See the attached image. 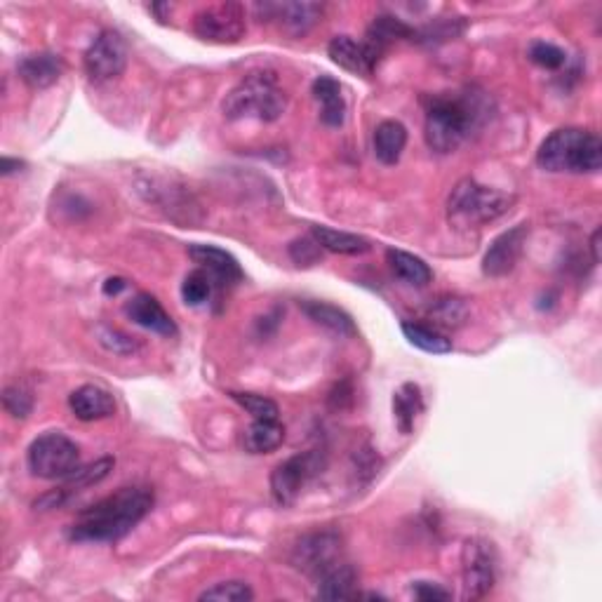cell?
Returning <instances> with one entry per match:
<instances>
[{"instance_id":"cell-29","label":"cell","mask_w":602,"mask_h":602,"mask_svg":"<svg viewBox=\"0 0 602 602\" xmlns=\"http://www.w3.org/2000/svg\"><path fill=\"white\" fill-rule=\"evenodd\" d=\"M426 313L438 327H459L466 323L468 306L459 297H438L436 301H431Z\"/></svg>"},{"instance_id":"cell-1","label":"cell","mask_w":602,"mask_h":602,"mask_svg":"<svg viewBox=\"0 0 602 602\" xmlns=\"http://www.w3.org/2000/svg\"><path fill=\"white\" fill-rule=\"evenodd\" d=\"M153 508L149 487H120L111 497L97 501L78 515L71 527L73 541H118L142 523Z\"/></svg>"},{"instance_id":"cell-32","label":"cell","mask_w":602,"mask_h":602,"mask_svg":"<svg viewBox=\"0 0 602 602\" xmlns=\"http://www.w3.org/2000/svg\"><path fill=\"white\" fill-rule=\"evenodd\" d=\"M231 398L236 400V403L243 407V410L250 414L252 419H278L280 410L278 405L273 403L271 398L266 396H257V393H238L233 391Z\"/></svg>"},{"instance_id":"cell-4","label":"cell","mask_w":602,"mask_h":602,"mask_svg":"<svg viewBox=\"0 0 602 602\" xmlns=\"http://www.w3.org/2000/svg\"><path fill=\"white\" fill-rule=\"evenodd\" d=\"M287 109V92L280 88L278 76L271 71H254L240 80L226 95L222 111L226 120L257 118L262 123H273Z\"/></svg>"},{"instance_id":"cell-23","label":"cell","mask_w":602,"mask_h":602,"mask_svg":"<svg viewBox=\"0 0 602 602\" xmlns=\"http://www.w3.org/2000/svg\"><path fill=\"white\" fill-rule=\"evenodd\" d=\"M285 440V426L278 419H254L243 431V447L250 454H269Z\"/></svg>"},{"instance_id":"cell-41","label":"cell","mask_w":602,"mask_h":602,"mask_svg":"<svg viewBox=\"0 0 602 602\" xmlns=\"http://www.w3.org/2000/svg\"><path fill=\"white\" fill-rule=\"evenodd\" d=\"M24 163L22 160H15V158H3V163H0V172H3V177H10L12 172L22 170Z\"/></svg>"},{"instance_id":"cell-17","label":"cell","mask_w":602,"mask_h":602,"mask_svg":"<svg viewBox=\"0 0 602 602\" xmlns=\"http://www.w3.org/2000/svg\"><path fill=\"white\" fill-rule=\"evenodd\" d=\"M189 257L200 266V269L210 273L212 278L222 280L226 285H236L243 280V269H240L238 259L226 250H219V247L191 245Z\"/></svg>"},{"instance_id":"cell-30","label":"cell","mask_w":602,"mask_h":602,"mask_svg":"<svg viewBox=\"0 0 602 602\" xmlns=\"http://www.w3.org/2000/svg\"><path fill=\"white\" fill-rule=\"evenodd\" d=\"M113 466H116V459L111 457H104V459H97L95 464L90 466H80L73 476H69L64 480V490L69 492V497L73 492H80V490H88V487L92 485H99L102 480L109 476V473L113 471Z\"/></svg>"},{"instance_id":"cell-22","label":"cell","mask_w":602,"mask_h":602,"mask_svg":"<svg viewBox=\"0 0 602 602\" xmlns=\"http://www.w3.org/2000/svg\"><path fill=\"white\" fill-rule=\"evenodd\" d=\"M407 146V130L400 120H384L374 130V156L379 163L396 165Z\"/></svg>"},{"instance_id":"cell-37","label":"cell","mask_w":602,"mask_h":602,"mask_svg":"<svg viewBox=\"0 0 602 602\" xmlns=\"http://www.w3.org/2000/svg\"><path fill=\"white\" fill-rule=\"evenodd\" d=\"M287 252H290V259L297 266H316L320 264V259H323V247H320L313 236L306 238H297L292 240L290 247H287Z\"/></svg>"},{"instance_id":"cell-40","label":"cell","mask_w":602,"mask_h":602,"mask_svg":"<svg viewBox=\"0 0 602 602\" xmlns=\"http://www.w3.org/2000/svg\"><path fill=\"white\" fill-rule=\"evenodd\" d=\"M127 287L125 278H106L104 283V294H109V297H116V294H120Z\"/></svg>"},{"instance_id":"cell-33","label":"cell","mask_w":602,"mask_h":602,"mask_svg":"<svg viewBox=\"0 0 602 602\" xmlns=\"http://www.w3.org/2000/svg\"><path fill=\"white\" fill-rule=\"evenodd\" d=\"M212 294V278L210 273H205L203 269L193 271L184 278L182 283V297L189 306H200L210 299Z\"/></svg>"},{"instance_id":"cell-38","label":"cell","mask_w":602,"mask_h":602,"mask_svg":"<svg viewBox=\"0 0 602 602\" xmlns=\"http://www.w3.org/2000/svg\"><path fill=\"white\" fill-rule=\"evenodd\" d=\"M412 595L421 602H447L452 600V593L440 584H431V581H417L412 584Z\"/></svg>"},{"instance_id":"cell-34","label":"cell","mask_w":602,"mask_h":602,"mask_svg":"<svg viewBox=\"0 0 602 602\" xmlns=\"http://www.w3.org/2000/svg\"><path fill=\"white\" fill-rule=\"evenodd\" d=\"M97 339L106 351L116 353V356H132V353L139 351L137 341L132 339L130 334L116 330V327H109V325L97 327Z\"/></svg>"},{"instance_id":"cell-18","label":"cell","mask_w":602,"mask_h":602,"mask_svg":"<svg viewBox=\"0 0 602 602\" xmlns=\"http://www.w3.org/2000/svg\"><path fill=\"white\" fill-rule=\"evenodd\" d=\"M69 407L73 417L80 421H99L116 412V400L102 386L85 384L71 393Z\"/></svg>"},{"instance_id":"cell-12","label":"cell","mask_w":602,"mask_h":602,"mask_svg":"<svg viewBox=\"0 0 602 602\" xmlns=\"http://www.w3.org/2000/svg\"><path fill=\"white\" fill-rule=\"evenodd\" d=\"M323 5L318 3H259L254 12L262 17V22H278L280 29L292 36H304L323 17Z\"/></svg>"},{"instance_id":"cell-13","label":"cell","mask_w":602,"mask_h":602,"mask_svg":"<svg viewBox=\"0 0 602 602\" xmlns=\"http://www.w3.org/2000/svg\"><path fill=\"white\" fill-rule=\"evenodd\" d=\"M527 233H530L527 224H518L492 240L490 250H487L483 259L485 276L501 278V276H508V273L515 269L520 254H523Z\"/></svg>"},{"instance_id":"cell-14","label":"cell","mask_w":602,"mask_h":602,"mask_svg":"<svg viewBox=\"0 0 602 602\" xmlns=\"http://www.w3.org/2000/svg\"><path fill=\"white\" fill-rule=\"evenodd\" d=\"M414 38H417V29L407 26L403 19L381 15L374 19L370 29H367L363 48L367 52V57H370L372 66H377L379 59L386 55V50H389L393 43H398V40H414Z\"/></svg>"},{"instance_id":"cell-6","label":"cell","mask_w":602,"mask_h":602,"mask_svg":"<svg viewBox=\"0 0 602 602\" xmlns=\"http://www.w3.org/2000/svg\"><path fill=\"white\" fill-rule=\"evenodd\" d=\"M31 473L43 480H66L80 468L78 445L59 431L38 436L26 454Z\"/></svg>"},{"instance_id":"cell-15","label":"cell","mask_w":602,"mask_h":602,"mask_svg":"<svg viewBox=\"0 0 602 602\" xmlns=\"http://www.w3.org/2000/svg\"><path fill=\"white\" fill-rule=\"evenodd\" d=\"M125 313L132 323L144 327V330L163 334V337H175L177 334L175 320H172L170 313H167L163 306H160V301L151 297V294H135V297L125 304Z\"/></svg>"},{"instance_id":"cell-39","label":"cell","mask_w":602,"mask_h":602,"mask_svg":"<svg viewBox=\"0 0 602 602\" xmlns=\"http://www.w3.org/2000/svg\"><path fill=\"white\" fill-rule=\"evenodd\" d=\"M353 405V389L349 384H337L334 386V391L330 393V407L334 410H346V407Z\"/></svg>"},{"instance_id":"cell-24","label":"cell","mask_w":602,"mask_h":602,"mask_svg":"<svg viewBox=\"0 0 602 602\" xmlns=\"http://www.w3.org/2000/svg\"><path fill=\"white\" fill-rule=\"evenodd\" d=\"M318 598L323 600H346L358 598V572L349 563H339L330 572L318 579Z\"/></svg>"},{"instance_id":"cell-19","label":"cell","mask_w":602,"mask_h":602,"mask_svg":"<svg viewBox=\"0 0 602 602\" xmlns=\"http://www.w3.org/2000/svg\"><path fill=\"white\" fill-rule=\"evenodd\" d=\"M313 97L320 104V120L327 127H341L346 120V99L341 95V85L330 76L313 80Z\"/></svg>"},{"instance_id":"cell-25","label":"cell","mask_w":602,"mask_h":602,"mask_svg":"<svg viewBox=\"0 0 602 602\" xmlns=\"http://www.w3.org/2000/svg\"><path fill=\"white\" fill-rule=\"evenodd\" d=\"M311 236L316 243L327 252L334 254H346V257H360V254L370 252L372 243L358 233H346L330 229V226H313Z\"/></svg>"},{"instance_id":"cell-28","label":"cell","mask_w":602,"mask_h":602,"mask_svg":"<svg viewBox=\"0 0 602 602\" xmlns=\"http://www.w3.org/2000/svg\"><path fill=\"white\" fill-rule=\"evenodd\" d=\"M403 334L410 341L412 346L426 351V353H450L452 351V339H447L438 327L424 325V323H412V320H405L403 323Z\"/></svg>"},{"instance_id":"cell-21","label":"cell","mask_w":602,"mask_h":602,"mask_svg":"<svg viewBox=\"0 0 602 602\" xmlns=\"http://www.w3.org/2000/svg\"><path fill=\"white\" fill-rule=\"evenodd\" d=\"M327 55L344 71L356 73V76H370L374 66L367 57L363 43L353 40L351 36H334L327 45Z\"/></svg>"},{"instance_id":"cell-3","label":"cell","mask_w":602,"mask_h":602,"mask_svg":"<svg viewBox=\"0 0 602 602\" xmlns=\"http://www.w3.org/2000/svg\"><path fill=\"white\" fill-rule=\"evenodd\" d=\"M537 163L546 172H572L593 175L602 167V142L591 130L560 127L541 142Z\"/></svg>"},{"instance_id":"cell-16","label":"cell","mask_w":602,"mask_h":602,"mask_svg":"<svg viewBox=\"0 0 602 602\" xmlns=\"http://www.w3.org/2000/svg\"><path fill=\"white\" fill-rule=\"evenodd\" d=\"M17 73L29 88L45 90L62 78L64 62L55 52H36V55H26L24 59H19Z\"/></svg>"},{"instance_id":"cell-9","label":"cell","mask_w":602,"mask_h":602,"mask_svg":"<svg viewBox=\"0 0 602 602\" xmlns=\"http://www.w3.org/2000/svg\"><path fill=\"white\" fill-rule=\"evenodd\" d=\"M193 31L198 38L217 45H233L245 36L247 15L238 3L207 5L193 17Z\"/></svg>"},{"instance_id":"cell-8","label":"cell","mask_w":602,"mask_h":602,"mask_svg":"<svg viewBox=\"0 0 602 602\" xmlns=\"http://www.w3.org/2000/svg\"><path fill=\"white\" fill-rule=\"evenodd\" d=\"M339 563H344V548L337 532L304 534L292 551V565L316 581Z\"/></svg>"},{"instance_id":"cell-27","label":"cell","mask_w":602,"mask_h":602,"mask_svg":"<svg viewBox=\"0 0 602 602\" xmlns=\"http://www.w3.org/2000/svg\"><path fill=\"white\" fill-rule=\"evenodd\" d=\"M386 259H389V266H391V271L396 273V278H400L407 285L426 287L433 280V271L428 269V264L424 262V259L414 257V254H410V252L389 250L386 252Z\"/></svg>"},{"instance_id":"cell-35","label":"cell","mask_w":602,"mask_h":602,"mask_svg":"<svg viewBox=\"0 0 602 602\" xmlns=\"http://www.w3.org/2000/svg\"><path fill=\"white\" fill-rule=\"evenodd\" d=\"M3 407L12 419H26L33 410V396L24 386H5L3 391Z\"/></svg>"},{"instance_id":"cell-20","label":"cell","mask_w":602,"mask_h":602,"mask_svg":"<svg viewBox=\"0 0 602 602\" xmlns=\"http://www.w3.org/2000/svg\"><path fill=\"white\" fill-rule=\"evenodd\" d=\"M299 306L313 323L325 327V330H330L332 334H339V337H356L358 334V327L353 323V318L344 309H339V306L327 304V301H313V299L301 301Z\"/></svg>"},{"instance_id":"cell-7","label":"cell","mask_w":602,"mask_h":602,"mask_svg":"<svg viewBox=\"0 0 602 602\" xmlns=\"http://www.w3.org/2000/svg\"><path fill=\"white\" fill-rule=\"evenodd\" d=\"M327 466V454L323 450H306L285 459L271 473V497L278 506H292L304 492V487L316 480Z\"/></svg>"},{"instance_id":"cell-2","label":"cell","mask_w":602,"mask_h":602,"mask_svg":"<svg viewBox=\"0 0 602 602\" xmlns=\"http://www.w3.org/2000/svg\"><path fill=\"white\" fill-rule=\"evenodd\" d=\"M485 99L473 92L464 95H438L428 99L424 137L428 149L436 153L457 151L464 139L483 123Z\"/></svg>"},{"instance_id":"cell-5","label":"cell","mask_w":602,"mask_h":602,"mask_svg":"<svg viewBox=\"0 0 602 602\" xmlns=\"http://www.w3.org/2000/svg\"><path fill=\"white\" fill-rule=\"evenodd\" d=\"M513 200L511 193L490 189L476 179H461L447 198V219L454 229H480L511 210Z\"/></svg>"},{"instance_id":"cell-10","label":"cell","mask_w":602,"mask_h":602,"mask_svg":"<svg viewBox=\"0 0 602 602\" xmlns=\"http://www.w3.org/2000/svg\"><path fill=\"white\" fill-rule=\"evenodd\" d=\"M461 563H464V598H485L494 588V581H497V555H494L490 541H466L464 553H461Z\"/></svg>"},{"instance_id":"cell-31","label":"cell","mask_w":602,"mask_h":602,"mask_svg":"<svg viewBox=\"0 0 602 602\" xmlns=\"http://www.w3.org/2000/svg\"><path fill=\"white\" fill-rule=\"evenodd\" d=\"M254 598L252 588L245 581H222L200 593L198 600H217V602H250Z\"/></svg>"},{"instance_id":"cell-11","label":"cell","mask_w":602,"mask_h":602,"mask_svg":"<svg viewBox=\"0 0 602 602\" xmlns=\"http://www.w3.org/2000/svg\"><path fill=\"white\" fill-rule=\"evenodd\" d=\"M83 64L88 76L97 80V83H106V80L123 76L127 66V45L123 36L116 31L99 33L90 43V48L85 50Z\"/></svg>"},{"instance_id":"cell-26","label":"cell","mask_w":602,"mask_h":602,"mask_svg":"<svg viewBox=\"0 0 602 602\" xmlns=\"http://www.w3.org/2000/svg\"><path fill=\"white\" fill-rule=\"evenodd\" d=\"M424 412V398L417 384H403L393 396V414H396V424L403 436H410L417 424L419 414Z\"/></svg>"},{"instance_id":"cell-36","label":"cell","mask_w":602,"mask_h":602,"mask_svg":"<svg viewBox=\"0 0 602 602\" xmlns=\"http://www.w3.org/2000/svg\"><path fill=\"white\" fill-rule=\"evenodd\" d=\"M527 55H530V59L537 66H541V69H560V66L567 64V55L565 50H560L558 45L553 43H546V40H537V43L530 45V50H527Z\"/></svg>"}]
</instances>
